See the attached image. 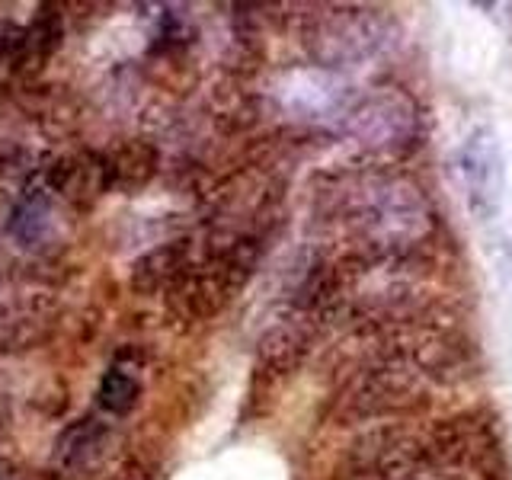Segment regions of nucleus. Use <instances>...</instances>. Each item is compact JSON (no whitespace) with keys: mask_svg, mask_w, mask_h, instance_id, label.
I'll use <instances>...</instances> for the list:
<instances>
[{"mask_svg":"<svg viewBox=\"0 0 512 480\" xmlns=\"http://www.w3.org/2000/svg\"><path fill=\"white\" fill-rule=\"evenodd\" d=\"M420 372L410 368L378 365L362 372L340 397V413L346 420H384V416H400L423 404Z\"/></svg>","mask_w":512,"mask_h":480,"instance_id":"f257e3e1","label":"nucleus"},{"mask_svg":"<svg viewBox=\"0 0 512 480\" xmlns=\"http://www.w3.org/2000/svg\"><path fill=\"white\" fill-rule=\"evenodd\" d=\"M496 151L490 148L487 141H471L464 148V183L471 189V202L480 212V202H493L496 196Z\"/></svg>","mask_w":512,"mask_h":480,"instance_id":"f03ea898","label":"nucleus"},{"mask_svg":"<svg viewBox=\"0 0 512 480\" xmlns=\"http://www.w3.org/2000/svg\"><path fill=\"white\" fill-rule=\"evenodd\" d=\"M138 378L125 368H109L100 381V407L109 413H128L138 404Z\"/></svg>","mask_w":512,"mask_h":480,"instance_id":"7ed1b4c3","label":"nucleus"}]
</instances>
